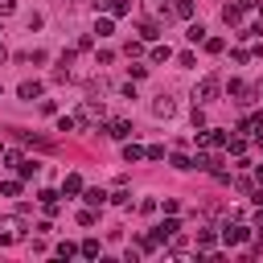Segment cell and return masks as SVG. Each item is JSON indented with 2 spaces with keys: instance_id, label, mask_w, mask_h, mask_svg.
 <instances>
[{
  "instance_id": "f1b7e54d",
  "label": "cell",
  "mask_w": 263,
  "mask_h": 263,
  "mask_svg": "<svg viewBox=\"0 0 263 263\" xmlns=\"http://www.w3.org/2000/svg\"><path fill=\"white\" fill-rule=\"evenodd\" d=\"M95 218H99V214H95V205H86V210H78V226H95Z\"/></svg>"
},
{
  "instance_id": "7402d4cb",
  "label": "cell",
  "mask_w": 263,
  "mask_h": 263,
  "mask_svg": "<svg viewBox=\"0 0 263 263\" xmlns=\"http://www.w3.org/2000/svg\"><path fill=\"white\" fill-rule=\"evenodd\" d=\"M168 164L185 173V168H193V156H185V152H173V156H168Z\"/></svg>"
},
{
  "instance_id": "4dcf8cb0",
  "label": "cell",
  "mask_w": 263,
  "mask_h": 263,
  "mask_svg": "<svg viewBox=\"0 0 263 263\" xmlns=\"http://www.w3.org/2000/svg\"><path fill=\"white\" fill-rule=\"evenodd\" d=\"M123 53H127V58H140V53H144V41H127Z\"/></svg>"
},
{
  "instance_id": "cb8c5ba5",
  "label": "cell",
  "mask_w": 263,
  "mask_h": 263,
  "mask_svg": "<svg viewBox=\"0 0 263 263\" xmlns=\"http://www.w3.org/2000/svg\"><path fill=\"white\" fill-rule=\"evenodd\" d=\"M111 29H115V16H99V21H95V33H99V37H107Z\"/></svg>"
},
{
  "instance_id": "ba28073f",
  "label": "cell",
  "mask_w": 263,
  "mask_h": 263,
  "mask_svg": "<svg viewBox=\"0 0 263 263\" xmlns=\"http://www.w3.org/2000/svg\"><path fill=\"white\" fill-rule=\"evenodd\" d=\"M173 111H177V103H173L168 95H156V99H152V115H156V119H173Z\"/></svg>"
},
{
  "instance_id": "60d3db41",
  "label": "cell",
  "mask_w": 263,
  "mask_h": 263,
  "mask_svg": "<svg viewBox=\"0 0 263 263\" xmlns=\"http://www.w3.org/2000/svg\"><path fill=\"white\" fill-rule=\"evenodd\" d=\"M259 29H263V0H259Z\"/></svg>"
},
{
  "instance_id": "e0dca14e",
  "label": "cell",
  "mask_w": 263,
  "mask_h": 263,
  "mask_svg": "<svg viewBox=\"0 0 263 263\" xmlns=\"http://www.w3.org/2000/svg\"><path fill=\"white\" fill-rule=\"evenodd\" d=\"M78 255H86V259H99V255H103V242H99V238H82Z\"/></svg>"
},
{
  "instance_id": "2e32d148",
  "label": "cell",
  "mask_w": 263,
  "mask_h": 263,
  "mask_svg": "<svg viewBox=\"0 0 263 263\" xmlns=\"http://www.w3.org/2000/svg\"><path fill=\"white\" fill-rule=\"evenodd\" d=\"M123 160H127V164H136V160H144V148H140L136 140H123Z\"/></svg>"
},
{
  "instance_id": "52a82bcc",
  "label": "cell",
  "mask_w": 263,
  "mask_h": 263,
  "mask_svg": "<svg viewBox=\"0 0 263 263\" xmlns=\"http://www.w3.org/2000/svg\"><path fill=\"white\" fill-rule=\"evenodd\" d=\"M226 95H230L234 103H251V99H255V90H251L247 82H238V78H230V82H226Z\"/></svg>"
},
{
  "instance_id": "b9f144b4",
  "label": "cell",
  "mask_w": 263,
  "mask_h": 263,
  "mask_svg": "<svg viewBox=\"0 0 263 263\" xmlns=\"http://www.w3.org/2000/svg\"><path fill=\"white\" fill-rule=\"evenodd\" d=\"M4 58H8V53H4V45H0V62H4Z\"/></svg>"
},
{
  "instance_id": "1f68e13d",
  "label": "cell",
  "mask_w": 263,
  "mask_h": 263,
  "mask_svg": "<svg viewBox=\"0 0 263 263\" xmlns=\"http://www.w3.org/2000/svg\"><path fill=\"white\" fill-rule=\"evenodd\" d=\"M168 58H173L168 45H156V49H152V62H168Z\"/></svg>"
},
{
  "instance_id": "8992f818",
  "label": "cell",
  "mask_w": 263,
  "mask_h": 263,
  "mask_svg": "<svg viewBox=\"0 0 263 263\" xmlns=\"http://www.w3.org/2000/svg\"><path fill=\"white\" fill-rule=\"evenodd\" d=\"M173 234H181V222H177V214H168V218H164V222L152 230V238H156V242H168Z\"/></svg>"
},
{
  "instance_id": "5b68a950",
  "label": "cell",
  "mask_w": 263,
  "mask_h": 263,
  "mask_svg": "<svg viewBox=\"0 0 263 263\" xmlns=\"http://www.w3.org/2000/svg\"><path fill=\"white\" fill-rule=\"evenodd\" d=\"M197 148H226V132H218V127H201V132H197Z\"/></svg>"
},
{
  "instance_id": "8fae6325",
  "label": "cell",
  "mask_w": 263,
  "mask_h": 263,
  "mask_svg": "<svg viewBox=\"0 0 263 263\" xmlns=\"http://www.w3.org/2000/svg\"><path fill=\"white\" fill-rule=\"evenodd\" d=\"M41 90H45V86H41L37 78H29V82H21V86H16V95H21L25 103H33V99H41Z\"/></svg>"
},
{
  "instance_id": "7c38bea8",
  "label": "cell",
  "mask_w": 263,
  "mask_h": 263,
  "mask_svg": "<svg viewBox=\"0 0 263 263\" xmlns=\"http://www.w3.org/2000/svg\"><path fill=\"white\" fill-rule=\"evenodd\" d=\"M222 21L234 29V25H242V4L234 0V4H222Z\"/></svg>"
},
{
  "instance_id": "836d02e7",
  "label": "cell",
  "mask_w": 263,
  "mask_h": 263,
  "mask_svg": "<svg viewBox=\"0 0 263 263\" xmlns=\"http://www.w3.org/2000/svg\"><path fill=\"white\" fill-rule=\"evenodd\" d=\"M144 156H148V160H164V144H152V148H144Z\"/></svg>"
},
{
  "instance_id": "8d00e7d4",
  "label": "cell",
  "mask_w": 263,
  "mask_h": 263,
  "mask_svg": "<svg viewBox=\"0 0 263 263\" xmlns=\"http://www.w3.org/2000/svg\"><path fill=\"white\" fill-rule=\"evenodd\" d=\"M0 156H4V160H8V164H12V168H16V164H21V160H25V156H21V152H16V148H8V152H0Z\"/></svg>"
},
{
  "instance_id": "4fadbf2b",
  "label": "cell",
  "mask_w": 263,
  "mask_h": 263,
  "mask_svg": "<svg viewBox=\"0 0 263 263\" xmlns=\"http://www.w3.org/2000/svg\"><path fill=\"white\" fill-rule=\"evenodd\" d=\"M214 247H218L214 230H197V255H214Z\"/></svg>"
},
{
  "instance_id": "d4e9b609",
  "label": "cell",
  "mask_w": 263,
  "mask_h": 263,
  "mask_svg": "<svg viewBox=\"0 0 263 263\" xmlns=\"http://www.w3.org/2000/svg\"><path fill=\"white\" fill-rule=\"evenodd\" d=\"M185 37H189L193 45H197V41H205V25H197V21H189V33H185Z\"/></svg>"
},
{
  "instance_id": "7a4b0ae2",
  "label": "cell",
  "mask_w": 263,
  "mask_h": 263,
  "mask_svg": "<svg viewBox=\"0 0 263 263\" xmlns=\"http://www.w3.org/2000/svg\"><path fill=\"white\" fill-rule=\"evenodd\" d=\"M218 90H222V78H218V74H205V78L193 86V103H201V107H205V103H214V99H218Z\"/></svg>"
},
{
  "instance_id": "ac0fdd59",
  "label": "cell",
  "mask_w": 263,
  "mask_h": 263,
  "mask_svg": "<svg viewBox=\"0 0 263 263\" xmlns=\"http://www.w3.org/2000/svg\"><path fill=\"white\" fill-rule=\"evenodd\" d=\"M168 8H173V16H181V21H193V0H173Z\"/></svg>"
},
{
  "instance_id": "74e56055",
  "label": "cell",
  "mask_w": 263,
  "mask_h": 263,
  "mask_svg": "<svg viewBox=\"0 0 263 263\" xmlns=\"http://www.w3.org/2000/svg\"><path fill=\"white\" fill-rule=\"evenodd\" d=\"M16 12V0H0V16H12Z\"/></svg>"
},
{
  "instance_id": "9a60e30c",
  "label": "cell",
  "mask_w": 263,
  "mask_h": 263,
  "mask_svg": "<svg viewBox=\"0 0 263 263\" xmlns=\"http://www.w3.org/2000/svg\"><path fill=\"white\" fill-rule=\"evenodd\" d=\"M160 37V21H140V41H156Z\"/></svg>"
},
{
  "instance_id": "f35d334b",
  "label": "cell",
  "mask_w": 263,
  "mask_h": 263,
  "mask_svg": "<svg viewBox=\"0 0 263 263\" xmlns=\"http://www.w3.org/2000/svg\"><path fill=\"white\" fill-rule=\"evenodd\" d=\"M90 4H95V12H107V4H111V0H90Z\"/></svg>"
},
{
  "instance_id": "83f0119b",
  "label": "cell",
  "mask_w": 263,
  "mask_h": 263,
  "mask_svg": "<svg viewBox=\"0 0 263 263\" xmlns=\"http://www.w3.org/2000/svg\"><path fill=\"white\" fill-rule=\"evenodd\" d=\"M201 45H205V53H222V49H226V41H222V37H205Z\"/></svg>"
},
{
  "instance_id": "5bb4252c",
  "label": "cell",
  "mask_w": 263,
  "mask_h": 263,
  "mask_svg": "<svg viewBox=\"0 0 263 263\" xmlns=\"http://www.w3.org/2000/svg\"><path fill=\"white\" fill-rule=\"evenodd\" d=\"M82 189H86V185H82V177H78V173H70V177L62 181V193H66V197H78Z\"/></svg>"
},
{
  "instance_id": "44dd1931",
  "label": "cell",
  "mask_w": 263,
  "mask_h": 263,
  "mask_svg": "<svg viewBox=\"0 0 263 263\" xmlns=\"http://www.w3.org/2000/svg\"><path fill=\"white\" fill-rule=\"evenodd\" d=\"M132 12V0H111L107 4V16H127Z\"/></svg>"
},
{
  "instance_id": "4316f807",
  "label": "cell",
  "mask_w": 263,
  "mask_h": 263,
  "mask_svg": "<svg viewBox=\"0 0 263 263\" xmlns=\"http://www.w3.org/2000/svg\"><path fill=\"white\" fill-rule=\"evenodd\" d=\"M0 193H4V197H21V177L4 181V185H0Z\"/></svg>"
},
{
  "instance_id": "484cf974",
  "label": "cell",
  "mask_w": 263,
  "mask_h": 263,
  "mask_svg": "<svg viewBox=\"0 0 263 263\" xmlns=\"http://www.w3.org/2000/svg\"><path fill=\"white\" fill-rule=\"evenodd\" d=\"M37 168H41V164H37V160H21V164H16V177H21V181H25V177H33V173H37Z\"/></svg>"
},
{
  "instance_id": "d6a6232c",
  "label": "cell",
  "mask_w": 263,
  "mask_h": 263,
  "mask_svg": "<svg viewBox=\"0 0 263 263\" xmlns=\"http://www.w3.org/2000/svg\"><path fill=\"white\" fill-rule=\"evenodd\" d=\"M74 127H78L74 115H62V119H58V132H74Z\"/></svg>"
},
{
  "instance_id": "277c9868",
  "label": "cell",
  "mask_w": 263,
  "mask_h": 263,
  "mask_svg": "<svg viewBox=\"0 0 263 263\" xmlns=\"http://www.w3.org/2000/svg\"><path fill=\"white\" fill-rule=\"evenodd\" d=\"M251 238V226H242V222H226L222 226V242L226 247H238V242H247Z\"/></svg>"
},
{
  "instance_id": "9c48e42d",
  "label": "cell",
  "mask_w": 263,
  "mask_h": 263,
  "mask_svg": "<svg viewBox=\"0 0 263 263\" xmlns=\"http://www.w3.org/2000/svg\"><path fill=\"white\" fill-rule=\"evenodd\" d=\"M58 197H62V193H58V189H41V193H37V201H41V210H45V214H49V218H53V214H58V210H62V201H58Z\"/></svg>"
},
{
  "instance_id": "d590c367",
  "label": "cell",
  "mask_w": 263,
  "mask_h": 263,
  "mask_svg": "<svg viewBox=\"0 0 263 263\" xmlns=\"http://www.w3.org/2000/svg\"><path fill=\"white\" fill-rule=\"evenodd\" d=\"M193 127H205V111H201V103H193Z\"/></svg>"
},
{
  "instance_id": "ab89813d",
  "label": "cell",
  "mask_w": 263,
  "mask_h": 263,
  "mask_svg": "<svg viewBox=\"0 0 263 263\" xmlns=\"http://www.w3.org/2000/svg\"><path fill=\"white\" fill-rule=\"evenodd\" d=\"M238 4H242V12H247V8H259V0H238Z\"/></svg>"
},
{
  "instance_id": "7bdbcfd3",
  "label": "cell",
  "mask_w": 263,
  "mask_h": 263,
  "mask_svg": "<svg viewBox=\"0 0 263 263\" xmlns=\"http://www.w3.org/2000/svg\"><path fill=\"white\" fill-rule=\"evenodd\" d=\"M255 95H259V99H263V86H259V90H255Z\"/></svg>"
},
{
  "instance_id": "6da1fadb",
  "label": "cell",
  "mask_w": 263,
  "mask_h": 263,
  "mask_svg": "<svg viewBox=\"0 0 263 263\" xmlns=\"http://www.w3.org/2000/svg\"><path fill=\"white\" fill-rule=\"evenodd\" d=\"M25 230H29L25 214H0V247L21 242V238H25Z\"/></svg>"
},
{
  "instance_id": "d6986e66",
  "label": "cell",
  "mask_w": 263,
  "mask_h": 263,
  "mask_svg": "<svg viewBox=\"0 0 263 263\" xmlns=\"http://www.w3.org/2000/svg\"><path fill=\"white\" fill-rule=\"evenodd\" d=\"M226 152L242 156V152H247V136H226Z\"/></svg>"
},
{
  "instance_id": "ffe728a7",
  "label": "cell",
  "mask_w": 263,
  "mask_h": 263,
  "mask_svg": "<svg viewBox=\"0 0 263 263\" xmlns=\"http://www.w3.org/2000/svg\"><path fill=\"white\" fill-rule=\"evenodd\" d=\"M82 201H86V205H95V210H99V205H103V201H107V193H103V189H82Z\"/></svg>"
},
{
  "instance_id": "3957f363",
  "label": "cell",
  "mask_w": 263,
  "mask_h": 263,
  "mask_svg": "<svg viewBox=\"0 0 263 263\" xmlns=\"http://www.w3.org/2000/svg\"><path fill=\"white\" fill-rule=\"evenodd\" d=\"M103 115H107V111H103V103L82 99V107H78V115H74V119H78L82 127H99V123H103Z\"/></svg>"
},
{
  "instance_id": "603a6c76",
  "label": "cell",
  "mask_w": 263,
  "mask_h": 263,
  "mask_svg": "<svg viewBox=\"0 0 263 263\" xmlns=\"http://www.w3.org/2000/svg\"><path fill=\"white\" fill-rule=\"evenodd\" d=\"M107 201H115V205L132 210V193H127V189H115V193H107Z\"/></svg>"
},
{
  "instance_id": "e575fe53",
  "label": "cell",
  "mask_w": 263,
  "mask_h": 263,
  "mask_svg": "<svg viewBox=\"0 0 263 263\" xmlns=\"http://www.w3.org/2000/svg\"><path fill=\"white\" fill-rule=\"evenodd\" d=\"M95 62H99V66H111V62H115V53H111V49H99V53H95Z\"/></svg>"
},
{
  "instance_id": "ee69618b",
  "label": "cell",
  "mask_w": 263,
  "mask_h": 263,
  "mask_svg": "<svg viewBox=\"0 0 263 263\" xmlns=\"http://www.w3.org/2000/svg\"><path fill=\"white\" fill-rule=\"evenodd\" d=\"M0 33H4V25H0Z\"/></svg>"
},
{
  "instance_id": "f546056e",
  "label": "cell",
  "mask_w": 263,
  "mask_h": 263,
  "mask_svg": "<svg viewBox=\"0 0 263 263\" xmlns=\"http://www.w3.org/2000/svg\"><path fill=\"white\" fill-rule=\"evenodd\" d=\"M74 255H78L74 242H58V259H74Z\"/></svg>"
},
{
  "instance_id": "30bf717a",
  "label": "cell",
  "mask_w": 263,
  "mask_h": 263,
  "mask_svg": "<svg viewBox=\"0 0 263 263\" xmlns=\"http://www.w3.org/2000/svg\"><path fill=\"white\" fill-rule=\"evenodd\" d=\"M107 136L111 140H132V119H111L107 123Z\"/></svg>"
}]
</instances>
